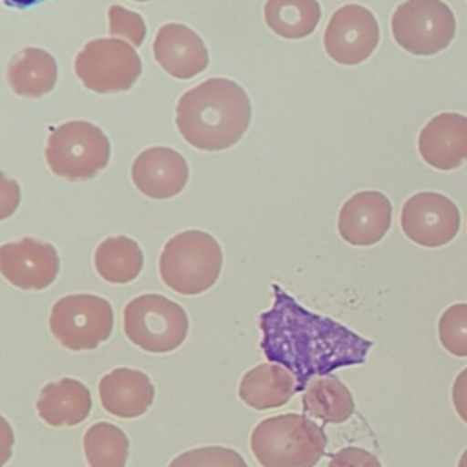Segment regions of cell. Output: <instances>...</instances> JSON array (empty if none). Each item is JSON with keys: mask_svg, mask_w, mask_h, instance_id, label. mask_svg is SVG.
Masks as SVG:
<instances>
[{"mask_svg": "<svg viewBox=\"0 0 467 467\" xmlns=\"http://www.w3.org/2000/svg\"><path fill=\"white\" fill-rule=\"evenodd\" d=\"M259 330L265 358L292 372L297 392L316 378L363 365L374 345L339 321L305 308L275 283L270 308L259 314Z\"/></svg>", "mask_w": 467, "mask_h": 467, "instance_id": "1", "label": "cell"}, {"mask_svg": "<svg viewBox=\"0 0 467 467\" xmlns=\"http://www.w3.org/2000/svg\"><path fill=\"white\" fill-rule=\"evenodd\" d=\"M252 120L246 91L234 80L213 77L184 91L175 106L181 137L202 151L228 150L241 140Z\"/></svg>", "mask_w": 467, "mask_h": 467, "instance_id": "2", "label": "cell"}, {"mask_svg": "<svg viewBox=\"0 0 467 467\" xmlns=\"http://www.w3.org/2000/svg\"><path fill=\"white\" fill-rule=\"evenodd\" d=\"M250 449L263 467H316L325 456L327 434L303 414H279L254 427Z\"/></svg>", "mask_w": 467, "mask_h": 467, "instance_id": "3", "label": "cell"}, {"mask_svg": "<svg viewBox=\"0 0 467 467\" xmlns=\"http://www.w3.org/2000/svg\"><path fill=\"white\" fill-rule=\"evenodd\" d=\"M223 252L213 235L186 230L170 237L159 255L162 283L181 296H199L219 279Z\"/></svg>", "mask_w": 467, "mask_h": 467, "instance_id": "4", "label": "cell"}, {"mask_svg": "<svg viewBox=\"0 0 467 467\" xmlns=\"http://www.w3.org/2000/svg\"><path fill=\"white\" fill-rule=\"evenodd\" d=\"M122 328L140 350L168 354L184 343L190 321L179 303L161 294H142L126 303Z\"/></svg>", "mask_w": 467, "mask_h": 467, "instance_id": "5", "label": "cell"}, {"mask_svg": "<svg viewBox=\"0 0 467 467\" xmlns=\"http://www.w3.org/2000/svg\"><path fill=\"white\" fill-rule=\"evenodd\" d=\"M44 153L55 175L88 181L108 166L111 146L99 126L88 120H69L53 130Z\"/></svg>", "mask_w": 467, "mask_h": 467, "instance_id": "6", "label": "cell"}, {"mask_svg": "<svg viewBox=\"0 0 467 467\" xmlns=\"http://www.w3.org/2000/svg\"><path fill=\"white\" fill-rule=\"evenodd\" d=\"M49 330L67 350H95L113 330V308L95 294H69L53 303Z\"/></svg>", "mask_w": 467, "mask_h": 467, "instance_id": "7", "label": "cell"}, {"mask_svg": "<svg viewBox=\"0 0 467 467\" xmlns=\"http://www.w3.org/2000/svg\"><path fill=\"white\" fill-rule=\"evenodd\" d=\"M396 44L410 55L443 51L456 35V16L443 0H405L390 18Z\"/></svg>", "mask_w": 467, "mask_h": 467, "instance_id": "8", "label": "cell"}, {"mask_svg": "<svg viewBox=\"0 0 467 467\" xmlns=\"http://www.w3.org/2000/svg\"><path fill=\"white\" fill-rule=\"evenodd\" d=\"M75 73L84 88L95 93L128 91L142 73L135 47L120 38L89 40L75 57Z\"/></svg>", "mask_w": 467, "mask_h": 467, "instance_id": "9", "label": "cell"}, {"mask_svg": "<svg viewBox=\"0 0 467 467\" xmlns=\"http://www.w3.org/2000/svg\"><path fill=\"white\" fill-rule=\"evenodd\" d=\"M323 44L327 55L343 66L365 62L379 44V26L370 9L347 4L332 13Z\"/></svg>", "mask_w": 467, "mask_h": 467, "instance_id": "10", "label": "cell"}, {"mask_svg": "<svg viewBox=\"0 0 467 467\" xmlns=\"http://www.w3.org/2000/svg\"><path fill=\"white\" fill-rule=\"evenodd\" d=\"M462 215L454 201L438 192H420L401 208L403 234L416 244L438 248L451 243L460 230Z\"/></svg>", "mask_w": 467, "mask_h": 467, "instance_id": "11", "label": "cell"}, {"mask_svg": "<svg viewBox=\"0 0 467 467\" xmlns=\"http://www.w3.org/2000/svg\"><path fill=\"white\" fill-rule=\"evenodd\" d=\"M60 259L51 243L24 237L0 246V272L20 290H44L58 275Z\"/></svg>", "mask_w": 467, "mask_h": 467, "instance_id": "12", "label": "cell"}, {"mask_svg": "<svg viewBox=\"0 0 467 467\" xmlns=\"http://www.w3.org/2000/svg\"><path fill=\"white\" fill-rule=\"evenodd\" d=\"M390 223L392 204L389 197L376 190H363L343 202L337 232L352 246H372L385 237Z\"/></svg>", "mask_w": 467, "mask_h": 467, "instance_id": "13", "label": "cell"}, {"mask_svg": "<svg viewBox=\"0 0 467 467\" xmlns=\"http://www.w3.org/2000/svg\"><path fill=\"white\" fill-rule=\"evenodd\" d=\"M190 179L186 159L173 148L151 146L140 151L131 164L135 188L151 199H170L181 193Z\"/></svg>", "mask_w": 467, "mask_h": 467, "instance_id": "14", "label": "cell"}, {"mask_svg": "<svg viewBox=\"0 0 467 467\" xmlns=\"http://www.w3.org/2000/svg\"><path fill=\"white\" fill-rule=\"evenodd\" d=\"M157 64L171 77L188 80L208 67L210 57L202 38L184 24H164L153 40Z\"/></svg>", "mask_w": 467, "mask_h": 467, "instance_id": "15", "label": "cell"}, {"mask_svg": "<svg viewBox=\"0 0 467 467\" xmlns=\"http://www.w3.org/2000/svg\"><path fill=\"white\" fill-rule=\"evenodd\" d=\"M418 151L436 170H454L467 161V117L447 111L432 117L420 131Z\"/></svg>", "mask_w": 467, "mask_h": 467, "instance_id": "16", "label": "cell"}, {"mask_svg": "<svg viewBox=\"0 0 467 467\" xmlns=\"http://www.w3.org/2000/svg\"><path fill=\"white\" fill-rule=\"evenodd\" d=\"M99 396L108 414L133 420L146 414L153 405L155 387L146 372L119 367L99 379Z\"/></svg>", "mask_w": 467, "mask_h": 467, "instance_id": "17", "label": "cell"}, {"mask_svg": "<svg viewBox=\"0 0 467 467\" xmlns=\"http://www.w3.org/2000/svg\"><path fill=\"white\" fill-rule=\"evenodd\" d=\"M93 407L89 389L75 378H60L40 389L36 400L38 418L51 427L82 423Z\"/></svg>", "mask_w": 467, "mask_h": 467, "instance_id": "18", "label": "cell"}, {"mask_svg": "<svg viewBox=\"0 0 467 467\" xmlns=\"http://www.w3.org/2000/svg\"><path fill=\"white\" fill-rule=\"evenodd\" d=\"M297 392L296 378L277 363H263L243 374L237 389L239 400L255 410L286 405Z\"/></svg>", "mask_w": 467, "mask_h": 467, "instance_id": "19", "label": "cell"}, {"mask_svg": "<svg viewBox=\"0 0 467 467\" xmlns=\"http://www.w3.org/2000/svg\"><path fill=\"white\" fill-rule=\"evenodd\" d=\"M9 88L26 99H40L49 93L58 78L55 57L42 47H24L7 66Z\"/></svg>", "mask_w": 467, "mask_h": 467, "instance_id": "20", "label": "cell"}, {"mask_svg": "<svg viewBox=\"0 0 467 467\" xmlns=\"http://www.w3.org/2000/svg\"><path fill=\"white\" fill-rule=\"evenodd\" d=\"M305 414L325 423H345L354 414V398L348 387L332 376L312 379L301 396Z\"/></svg>", "mask_w": 467, "mask_h": 467, "instance_id": "21", "label": "cell"}, {"mask_svg": "<svg viewBox=\"0 0 467 467\" xmlns=\"http://www.w3.org/2000/svg\"><path fill=\"white\" fill-rule=\"evenodd\" d=\"M95 270L111 285H126L139 277L144 266V255L139 243L126 235L104 239L95 250Z\"/></svg>", "mask_w": 467, "mask_h": 467, "instance_id": "22", "label": "cell"}, {"mask_svg": "<svg viewBox=\"0 0 467 467\" xmlns=\"http://www.w3.org/2000/svg\"><path fill=\"white\" fill-rule=\"evenodd\" d=\"M263 16L275 35L297 40L314 33L321 20V5L317 0H266Z\"/></svg>", "mask_w": 467, "mask_h": 467, "instance_id": "23", "label": "cell"}, {"mask_svg": "<svg viewBox=\"0 0 467 467\" xmlns=\"http://www.w3.org/2000/svg\"><path fill=\"white\" fill-rule=\"evenodd\" d=\"M84 456L89 467H126L130 440L126 432L108 421L93 423L82 440Z\"/></svg>", "mask_w": 467, "mask_h": 467, "instance_id": "24", "label": "cell"}, {"mask_svg": "<svg viewBox=\"0 0 467 467\" xmlns=\"http://www.w3.org/2000/svg\"><path fill=\"white\" fill-rule=\"evenodd\" d=\"M438 337L449 354L467 358V303L445 308L438 321Z\"/></svg>", "mask_w": 467, "mask_h": 467, "instance_id": "25", "label": "cell"}, {"mask_svg": "<svg viewBox=\"0 0 467 467\" xmlns=\"http://www.w3.org/2000/svg\"><path fill=\"white\" fill-rule=\"evenodd\" d=\"M168 467H248L244 458L230 447L204 445L175 456Z\"/></svg>", "mask_w": 467, "mask_h": 467, "instance_id": "26", "label": "cell"}, {"mask_svg": "<svg viewBox=\"0 0 467 467\" xmlns=\"http://www.w3.org/2000/svg\"><path fill=\"white\" fill-rule=\"evenodd\" d=\"M108 31L109 36L126 40L133 47H139L146 38V22L139 13L113 4L108 7Z\"/></svg>", "mask_w": 467, "mask_h": 467, "instance_id": "27", "label": "cell"}, {"mask_svg": "<svg viewBox=\"0 0 467 467\" xmlns=\"http://www.w3.org/2000/svg\"><path fill=\"white\" fill-rule=\"evenodd\" d=\"M328 467H383L376 454L361 447H343L330 456Z\"/></svg>", "mask_w": 467, "mask_h": 467, "instance_id": "28", "label": "cell"}, {"mask_svg": "<svg viewBox=\"0 0 467 467\" xmlns=\"http://www.w3.org/2000/svg\"><path fill=\"white\" fill-rule=\"evenodd\" d=\"M451 398L456 414L467 423V367L454 378Z\"/></svg>", "mask_w": 467, "mask_h": 467, "instance_id": "29", "label": "cell"}, {"mask_svg": "<svg viewBox=\"0 0 467 467\" xmlns=\"http://www.w3.org/2000/svg\"><path fill=\"white\" fill-rule=\"evenodd\" d=\"M7 7H13V9H29L40 2H46V0H2Z\"/></svg>", "mask_w": 467, "mask_h": 467, "instance_id": "30", "label": "cell"}, {"mask_svg": "<svg viewBox=\"0 0 467 467\" xmlns=\"http://www.w3.org/2000/svg\"><path fill=\"white\" fill-rule=\"evenodd\" d=\"M458 467H467V449L463 451V454L460 456V460H458Z\"/></svg>", "mask_w": 467, "mask_h": 467, "instance_id": "31", "label": "cell"}, {"mask_svg": "<svg viewBox=\"0 0 467 467\" xmlns=\"http://www.w3.org/2000/svg\"><path fill=\"white\" fill-rule=\"evenodd\" d=\"M133 2H148V0H133Z\"/></svg>", "mask_w": 467, "mask_h": 467, "instance_id": "32", "label": "cell"}]
</instances>
